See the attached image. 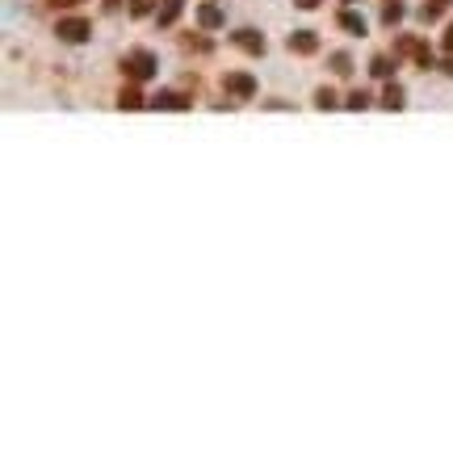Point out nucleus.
Here are the masks:
<instances>
[{"mask_svg":"<svg viewBox=\"0 0 453 453\" xmlns=\"http://www.w3.org/2000/svg\"><path fill=\"white\" fill-rule=\"evenodd\" d=\"M156 55H151V50H130V55L122 59V72L134 80V84H143V80H151V76H156Z\"/></svg>","mask_w":453,"mask_h":453,"instance_id":"f257e3e1","label":"nucleus"},{"mask_svg":"<svg viewBox=\"0 0 453 453\" xmlns=\"http://www.w3.org/2000/svg\"><path fill=\"white\" fill-rule=\"evenodd\" d=\"M223 88H227L231 97L248 101V97H256V76H248V72H227V76H223Z\"/></svg>","mask_w":453,"mask_h":453,"instance_id":"f03ea898","label":"nucleus"},{"mask_svg":"<svg viewBox=\"0 0 453 453\" xmlns=\"http://www.w3.org/2000/svg\"><path fill=\"white\" fill-rule=\"evenodd\" d=\"M399 55H412L420 68H432V55H428V42H420V38H412V34H403L399 38Z\"/></svg>","mask_w":453,"mask_h":453,"instance_id":"7ed1b4c3","label":"nucleus"},{"mask_svg":"<svg viewBox=\"0 0 453 453\" xmlns=\"http://www.w3.org/2000/svg\"><path fill=\"white\" fill-rule=\"evenodd\" d=\"M55 34H59L63 42H72V46H76V42H88V34H92V30H88V21H80V17H63V21L55 26Z\"/></svg>","mask_w":453,"mask_h":453,"instance_id":"20e7f679","label":"nucleus"},{"mask_svg":"<svg viewBox=\"0 0 453 453\" xmlns=\"http://www.w3.org/2000/svg\"><path fill=\"white\" fill-rule=\"evenodd\" d=\"M290 50H294V55H315V50H319V34L315 30H294L290 34Z\"/></svg>","mask_w":453,"mask_h":453,"instance_id":"39448f33","label":"nucleus"},{"mask_svg":"<svg viewBox=\"0 0 453 453\" xmlns=\"http://www.w3.org/2000/svg\"><path fill=\"white\" fill-rule=\"evenodd\" d=\"M231 42H235L239 50H248V55H265V38H261L256 30H235Z\"/></svg>","mask_w":453,"mask_h":453,"instance_id":"423d86ee","label":"nucleus"},{"mask_svg":"<svg viewBox=\"0 0 453 453\" xmlns=\"http://www.w3.org/2000/svg\"><path fill=\"white\" fill-rule=\"evenodd\" d=\"M197 26L201 30H223V9L219 5H201L197 9Z\"/></svg>","mask_w":453,"mask_h":453,"instance_id":"0eeeda50","label":"nucleus"},{"mask_svg":"<svg viewBox=\"0 0 453 453\" xmlns=\"http://www.w3.org/2000/svg\"><path fill=\"white\" fill-rule=\"evenodd\" d=\"M403 101H407V92H403V84L386 80V88H382V105H386V110H403Z\"/></svg>","mask_w":453,"mask_h":453,"instance_id":"6e6552de","label":"nucleus"},{"mask_svg":"<svg viewBox=\"0 0 453 453\" xmlns=\"http://www.w3.org/2000/svg\"><path fill=\"white\" fill-rule=\"evenodd\" d=\"M336 21H340V30H344V34H357V38L365 34V17H361V13H348V9H344Z\"/></svg>","mask_w":453,"mask_h":453,"instance_id":"1a4fd4ad","label":"nucleus"},{"mask_svg":"<svg viewBox=\"0 0 453 453\" xmlns=\"http://www.w3.org/2000/svg\"><path fill=\"white\" fill-rule=\"evenodd\" d=\"M151 105H156V110H189V97H181V92H160Z\"/></svg>","mask_w":453,"mask_h":453,"instance_id":"9d476101","label":"nucleus"},{"mask_svg":"<svg viewBox=\"0 0 453 453\" xmlns=\"http://www.w3.org/2000/svg\"><path fill=\"white\" fill-rule=\"evenodd\" d=\"M181 9H185V0H164V9H160V26L168 30V26H177V17H181Z\"/></svg>","mask_w":453,"mask_h":453,"instance_id":"9b49d317","label":"nucleus"},{"mask_svg":"<svg viewBox=\"0 0 453 453\" xmlns=\"http://www.w3.org/2000/svg\"><path fill=\"white\" fill-rule=\"evenodd\" d=\"M370 72H374L378 80H390V76H394V59H390V55H374V59H370Z\"/></svg>","mask_w":453,"mask_h":453,"instance_id":"f8f14e48","label":"nucleus"},{"mask_svg":"<svg viewBox=\"0 0 453 453\" xmlns=\"http://www.w3.org/2000/svg\"><path fill=\"white\" fill-rule=\"evenodd\" d=\"M403 13H407V9H403V0H386V5H382V21L386 26H399Z\"/></svg>","mask_w":453,"mask_h":453,"instance_id":"ddd939ff","label":"nucleus"},{"mask_svg":"<svg viewBox=\"0 0 453 453\" xmlns=\"http://www.w3.org/2000/svg\"><path fill=\"white\" fill-rule=\"evenodd\" d=\"M118 105H126V110H143L147 101H143V92L130 84V88H122V97H118Z\"/></svg>","mask_w":453,"mask_h":453,"instance_id":"4468645a","label":"nucleus"},{"mask_svg":"<svg viewBox=\"0 0 453 453\" xmlns=\"http://www.w3.org/2000/svg\"><path fill=\"white\" fill-rule=\"evenodd\" d=\"M449 5H453V0H428V5L420 9V21H436V17H441Z\"/></svg>","mask_w":453,"mask_h":453,"instance_id":"2eb2a0df","label":"nucleus"},{"mask_svg":"<svg viewBox=\"0 0 453 453\" xmlns=\"http://www.w3.org/2000/svg\"><path fill=\"white\" fill-rule=\"evenodd\" d=\"M344 105H348V110H365V105H370V92H365V88H352V92L344 97Z\"/></svg>","mask_w":453,"mask_h":453,"instance_id":"dca6fc26","label":"nucleus"},{"mask_svg":"<svg viewBox=\"0 0 453 453\" xmlns=\"http://www.w3.org/2000/svg\"><path fill=\"white\" fill-rule=\"evenodd\" d=\"M332 72H336V76H348V72H352V59L344 55V50H336V55H332Z\"/></svg>","mask_w":453,"mask_h":453,"instance_id":"f3484780","label":"nucleus"},{"mask_svg":"<svg viewBox=\"0 0 453 453\" xmlns=\"http://www.w3.org/2000/svg\"><path fill=\"white\" fill-rule=\"evenodd\" d=\"M315 105H319V110H332V105H336V92H332V88H319V92H315Z\"/></svg>","mask_w":453,"mask_h":453,"instance_id":"a211bd4d","label":"nucleus"},{"mask_svg":"<svg viewBox=\"0 0 453 453\" xmlns=\"http://www.w3.org/2000/svg\"><path fill=\"white\" fill-rule=\"evenodd\" d=\"M151 5H156V0H130V13H134V17H147Z\"/></svg>","mask_w":453,"mask_h":453,"instance_id":"6ab92c4d","label":"nucleus"},{"mask_svg":"<svg viewBox=\"0 0 453 453\" xmlns=\"http://www.w3.org/2000/svg\"><path fill=\"white\" fill-rule=\"evenodd\" d=\"M294 5H298V9H319L323 0H294Z\"/></svg>","mask_w":453,"mask_h":453,"instance_id":"aec40b11","label":"nucleus"},{"mask_svg":"<svg viewBox=\"0 0 453 453\" xmlns=\"http://www.w3.org/2000/svg\"><path fill=\"white\" fill-rule=\"evenodd\" d=\"M445 50H449V55H453V26L445 30Z\"/></svg>","mask_w":453,"mask_h":453,"instance_id":"412c9836","label":"nucleus"},{"mask_svg":"<svg viewBox=\"0 0 453 453\" xmlns=\"http://www.w3.org/2000/svg\"><path fill=\"white\" fill-rule=\"evenodd\" d=\"M50 5H63V9H72V5H84V0H50Z\"/></svg>","mask_w":453,"mask_h":453,"instance_id":"4be33fe9","label":"nucleus"},{"mask_svg":"<svg viewBox=\"0 0 453 453\" xmlns=\"http://www.w3.org/2000/svg\"><path fill=\"white\" fill-rule=\"evenodd\" d=\"M114 5H118V0H105V9H114Z\"/></svg>","mask_w":453,"mask_h":453,"instance_id":"5701e85b","label":"nucleus"}]
</instances>
